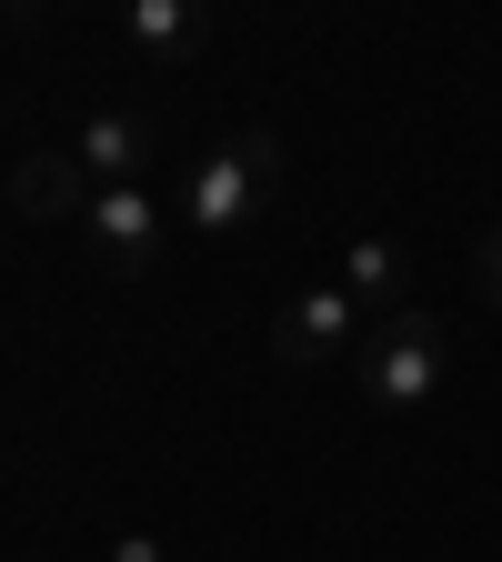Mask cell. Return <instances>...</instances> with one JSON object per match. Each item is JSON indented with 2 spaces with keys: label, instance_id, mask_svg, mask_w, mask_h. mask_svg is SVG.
Wrapping results in <instances>:
<instances>
[{
  "label": "cell",
  "instance_id": "6da1fadb",
  "mask_svg": "<svg viewBox=\"0 0 502 562\" xmlns=\"http://www.w3.org/2000/svg\"><path fill=\"white\" fill-rule=\"evenodd\" d=\"M281 191V131H232L222 151H201L191 181H181V222L201 241H242Z\"/></svg>",
  "mask_w": 502,
  "mask_h": 562
},
{
  "label": "cell",
  "instance_id": "7a4b0ae2",
  "mask_svg": "<svg viewBox=\"0 0 502 562\" xmlns=\"http://www.w3.org/2000/svg\"><path fill=\"white\" fill-rule=\"evenodd\" d=\"M443 362H453V341H443V322L433 312H392L382 331H372V351H362V402L372 412H422L443 392Z\"/></svg>",
  "mask_w": 502,
  "mask_h": 562
},
{
  "label": "cell",
  "instance_id": "3957f363",
  "mask_svg": "<svg viewBox=\"0 0 502 562\" xmlns=\"http://www.w3.org/2000/svg\"><path fill=\"white\" fill-rule=\"evenodd\" d=\"M81 232H91V261H101V271L141 281V271L161 261V201H152V181H121V191H101V201L81 211Z\"/></svg>",
  "mask_w": 502,
  "mask_h": 562
},
{
  "label": "cell",
  "instance_id": "277c9868",
  "mask_svg": "<svg viewBox=\"0 0 502 562\" xmlns=\"http://www.w3.org/2000/svg\"><path fill=\"white\" fill-rule=\"evenodd\" d=\"M352 331H362L352 292H342V281H312L302 302H281V322H271V362H281V372H322Z\"/></svg>",
  "mask_w": 502,
  "mask_h": 562
},
{
  "label": "cell",
  "instance_id": "5b68a950",
  "mask_svg": "<svg viewBox=\"0 0 502 562\" xmlns=\"http://www.w3.org/2000/svg\"><path fill=\"white\" fill-rule=\"evenodd\" d=\"M101 201V181L81 171V151H21L11 161V211H31V222H81V211Z\"/></svg>",
  "mask_w": 502,
  "mask_h": 562
},
{
  "label": "cell",
  "instance_id": "8992f818",
  "mask_svg": "<svg viewBox=\"0 0 502 562\" xmlns=\"http://www.w3.org/2000/svg\"><path fill=\"white\" fill-rule=\"evenodd\" d=\"M70 151H81V171H91L101 191H121V181H141V171H152L161 131L141 121V111H91L81 131H70Z\"/></svg>",
  "mask_w": 502,
  "mask_h": 562
},
{
  "label": "cell",
  "instance_id": "52a82bcc",
  "mask_svg": "<svg viewBox=\"0 0 502 562\" xmlns=\"http://www.w3.org/2000/svg\"><path fill=\"white\" fill-rule=\"evenodd\" d=\"M342 292H352V312H362V322L412 312V261H402V241H352V251H342Z\"/></svg>",
  "mask_w": 502,
  "mask_h": 562
},
{
  "label": "cell",
  "instance_id": "ba28073f",
  "mask_svg": "<svg viewBox=\"0 0 502 562\" xmlns=\"http://www.w3.org/2000/svg\"><path fill=\"white\" fill-rule=\"evenodd\" d=\"M121 31H131V50H152V60H191L211 41V11H201V0H131Z\"/></svg>",
  "mask_w": 502,
  "mask_h": 562
},
{
  "label": "cell",
  "instance_id": "9c48e42d",
  "mask_svg": "<svg viewBox=\"0 0 502 562\" xmlns=\"http://www.w3.org/2000/svg\"><path fill=\"white\" fill-rule=\"evenodd\" d=\"M472 281H482V302L502 312V232H482V241H472Z\"/></svg>",
  "mask_w": 502,
  "mask_h": 562
},
{
  "label": "cell",
  "instance_id": "30bf717a",
  "mask_svg": "<svg viewBox=\"0 0 502 562\" xmlns=\"http://www.w3.org/2000/svg\"><path fill=\"white\" fill-rule=\"evenodd\" d=\"M111 562H171V552H161L152 532H111Z\"/></svg>",
  "mask_w": 502,
  "mask_h": 562
}]
</instances>
